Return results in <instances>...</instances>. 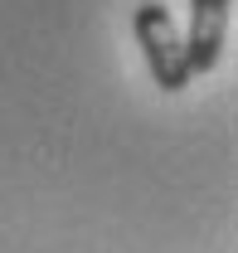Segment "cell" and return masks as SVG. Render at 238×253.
<instances>
[{"label":"cell","mask_w":238,"mask_h":253,"mask_svg":"<svg viewBox=\"0 0 238 253\" xmlns=\"http://www.w3.org/2000/svg\"><path fill=\"white\" fill-rule=\"evenodd\" d=\"M224 34H229V0H190V39H185L190 78L195 73H209L219 63Z\"/></svg>","instance_id":"cell-2"},{"label":"cell","mask_w":238,"mask_h":253,"mask_svg":"<svg viewBox=\"0 0 238 253\" xmlns=\"http://www.w3.org/2000/svg\"><path fill=\"white\" fill-rule=\"evenodd\" d=\"M131 30H136V44L146 54L151 78L165 88V93H180L190 83V63H185V39H180L175 20L160 0H141L136 15H131Z\"/></svg>","instance_id":"cell-1"}]
</instances>
